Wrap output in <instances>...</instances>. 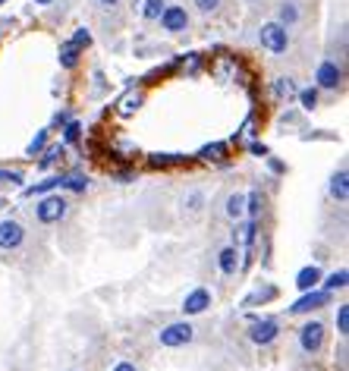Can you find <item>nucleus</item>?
<instances>
[{"mask_svg":"<svg viewBox=\"0 0 349 371\" xmlns=\"http://www.w3.org/2000/svg\"><path fill=\"white\" fill-rule=\"evenodd\" d=\"M57 60H60V70H76L79 60H82V51H79L72 42H63L60 44V57Z\"/></svg>","mask_w":349,"mask_h":371,"instance_id":"aec40b11","label":"nucleus"},{"mask_svg":"<svg viewBox=\"0 0 349 371\" xmlns=\"http://www.w3.org/2000/svg\"><path fill=\"white\" fill-rule=\"evenodd\" d=\"M4 4H6V0H0V6H4Z\"/></svg>","mask_w":349,"mask_h":371,"instance_id":"c03bdc74","label":"nucleus"},{"mask_svg":"<svg viewBox=\"0 0 349 371\" xmlns=\"http://www.w3.org/2000/svg\"><path fill=\"white\" fill-rule=\"evenodd\" d=\"M305 16H308V0H274V19L280 25H286L290 32L302 29Z\"/></svg>","mask_w":349,"mask_h":371,"instance_id":"423d86ee","label":"nucleus"},{"mask_svg":"<svg viewBox=\"0 0 349 371\" xmlns=\"http://www.w3.org/2000/svg\"><path fill=\"white\" fill-rule=\"evenodd\" d=\"M0 189H4V186H0Z\"/></svg>","mask_w":349,"mask_h":371,"instance_id":"a18cd8bd","label":"nucleus"},{"mask_svg":"<svg viewBox=\"0 0 349 371\" xmlns=\"http://www.w3.org/2000/svg\"><path fill=\"white\" fill-rule=\"evenodd\" d=\"M249 154H258V158H267L271 151H267V145H265V142H249Z\"/></svg>","mask_w":349,"mask_h":371,"instance_id":"e433bc0d","label":"nucleus"},{"mask_svg":"<svg viewBox=\"0 0 349 371\" xmlns=\"http://www.w3.org/2000/svg\"><path fill=\"white\" fill-rule=\"evenodd\" d=\"M331 299H334V293H327V289H308V293L302 296L299 302H293L286 312L290 315H312V312H318V308L331 306Z\"/></svg>","mask_w":349,"mask_h":371,"instance_id":"9d476101","label":"nucleus"},{"mask_svg":"<svg viewBox=\"0 0 349 371\" xmlns=\"http://www.w3.org/2000/svg\"><path fill=\"white\" fill-rule=\"evenodd\" d=\"M186 154H148V164L151 167H173V164H183Z\"/></svg>","mask_w":349,"mask_h":371,"instance_id":"7c9ffc66","label":"nucleus"},{"mask_svg":"<svg viewBox=\"0 0 349 371\" xmlns=\"http://www.w3.org/2000/svg\"><path fill=\"white\" fill-rule=\"evenodd\" d=\"M145 89H136V92H126L123 98H120V104H117V117H123V120H129V117H136L139 111H142V104H145Z\"/></svg>","mask_w":349,"mask_h":371,"instance_id":"ddd939ff","label":"nucleus"},{"mask_svg":"<svg viewBox=\"0 0 349 371\" xmlns=\"http://www.w3.org/2000/svg\"><path fill=\"white\" fill-rule=\"evenodd\" d=\"M274 296H277V289L274 287H265V289H255V293L246 299V306H252V302H271Z\"/></svg>","mask_w":349,"mask_h":371,"instance_id":"473e14b6","label":"nucleus"},{"mask_svg":"<svg viewBox=\"0 0 349 371\" xmlns=\"http://www.w3.org/2000/svg\"><path fill=\"white\" fill-rule=\"evenodd\" d=\"M48 139H51V130H42L35 139L25 145V158H38V154L44 151V145H48Z\"/></svg>","mask_w":349,"mask_h":371,"instance_id":"c85d7f7f","label":"nucleus"},{"mask_svg":"<svg viewBox=\"0 0 349 371\" xmlns=\"http://www.w3.org/2000/svg\"><path fill=\"white\" fill-rule=\"evenodd\" d=\"M224 218L230 224H239L246 218V192H230L224 199Z\"/></svg>","mask_w":349,"mask_h":371,"instance_id":"2eb2a0df","label":"nucleus"},{"mask_svg":"<svg viewBox=\"0 0 349 371\" xmlns=\"http://www.w3.org/2000/svg\"><path fill=\"white\" fill-rule=\"evenodd\" d=\"M158 25L164 35H186L192 29V13L186 4H167L164 13L158 16Z\"/></svg>","mask_w":349,"mask_h":371,"instance_id":"39448f33","label":"nucleus"},{"mask_svg":"<svg viewBox=\"0 0 349 371\" xmlns=\"http://www.w3.org/2000/svg\"><path fill=\"white\" fill-rule=\"evenodd\" d=\"M315 85L321 92H343L346 85V60L337 57H324L315 66Z\"/></svg>","mask_w":349,"mask_h":371,"instance_id":"20e7f679","label":"nucleus"},{"mask_svg":"<svg viewBox=\"0 0 349 371\" xmlns=\"http://www.w3.org/2000/svg\"><path fill=\"white\" fill-rule=\"evenodd\" d=\"M113 151L126 158V154H136V145H129V142H117V145H113Z\"/></svg>","mask_w":349,"mask_h":371,"instance_id":"58836bf2","label":"nucleus"},{"mask_svg":"<svg viewBox=\"0 0 349 371\" xmlns=\"http://www.w3.org/2000/svg\"><path fill=\"white\" fill-rule=\"evenodd\" d=\"M239 258H243L239 246H233V242H230V246H224V249L217 252V271L224 274L227 280H233L239 271H243V261H239Z\"/></svg>","mask_w":349,"mask_h":371,"instance_id":"9b49d317","label":"nucleus"},{"mask_svg":"<svg viewBox=\"0 0 349 371\" xmlns=\"http://www.w3.org/2000/svg\"><path fill=\"white\" fill-rule=\"evenodd\" d=\"M261 205H265V201H261V192H258V189H252V192L246 195V218L258 220L261 218Z\"/></svg>","mask_w":349,"mask_h":371,"instance_id":"bb28decb","label":"nucleus"},{"mask_svg":"<svg viewBox=\"0 0 349 371\" xmlns=\"http://www.w3.org/2000/svg\"><path fill=\"white\" fill-rule=\"evenodd\" d=\"M227 142H211V145H205L201 151L196 154L198 161H205V164H220V161H227Z\"/></svg>","mask_w":349,"mask_h":371,"instance_id":"a211bd4d","label":"nucleus"},{"mask_svg":"<svg viewBox=\"0 0 349 371\" xmlns=\"http://www.w3.org/2000/svg\"><path fill=\"white\" fill-rule=\"evenodd\" d=\"M296 92H299V85H296V79L293 76H277L271 82V94H274V101H290V98H296Z\"/></svg>","mask_w":349,"mask_h":371,"instance_id":"dca6fc26","label":"nucleus"},{"mask_svg":"<svg viewBox=\"0 0 349 371\" xmlns=\"http://www.w3.org/2000/svg\"><path fill=\"white\" fill-rule=\"evenodd\" d=\"M35 4H38V6H51L53 0H35Z\"/></svg>","mask_w":349,"mask_h":371,"instance_id":"37998d69","label":"nucleus"},{"mask_svg":"<svg viewBox=\"0 0 349 371\" xmlns=\"http://www.w3.org/2000/svg\"><path fill=\"white\" fill-rule=\"evenodd\" d=\"M110 371H139V365H136V362H129V359H120Z\"/></svg>","mask_w":349,"mask_h":371,"instance_id":"ea45409f","label":"nucleus"},{"mask_svg":"<svg viewBox=\"0 0 349 371\" xmlns=\"http://www.w3.org/2000/svg\"><path fill=\"white\" fill-rule=\"evenodd\" d=\"M167 0H142V6H139V16L145 19V23H158V16L164 13Z\"/></svg>","mask_w":349,"mask_h":371,"instance_id":"393cba45","label":"nucleus"},{"mask_svg":"<svg viewBox=\"0 0 349 371\" xmlns=\"http://www.w3.org/2000/svg\"><path fill=\"white\" fill-rule=\"evenodd\" d=\"M337 334L340 337L349 334V306H337Z\"/></svg>","mask_w":349,"mask_h":371,"instance_id":"f704fd0d","label":"nucleus"},{"mask_svg":"<svg viewBox=\"0 0 349 371\" xmlns=\"http://www.w3.org/2000/svg\"><path fill=\"white\" fill-rule=\"evenodd\" d=\"M346 280H349V271H346V268H340V271H334L331 277H324V289H327V293L346 289Z\"/></svg>","mask_w":349,"mask_h":371,"instance_id":"c756f323","label":"nucleus"},{"mask_svg":"<svg viewBox=\"0 0 349 371\" xmlns=\"http://www.w3.org/2000/svg\"><path fill=\"white\" fill-rule=\"evenodd\" d=\"M60 180H63V173H53V177H44L42 183L25 186V189H23V195H25V199H35V195H48V192H53V189H60Z\"/></svg>","mask_w":349,"mask_h":371,"instance_id":"6ab92c4d","label":"nucleus"},{"mask_svg":"<svg viewBox=\"0 0 349 371\" xmlns=\"http://www.w3.org/2000/svg\"><path fill=\"white\" fill-rule=\"evenodd\" d=\"M211 302H214V296H211V289L208 287H196V289H189L186 293V299H183V315H201V312H208L211 308Z\"/></svg>","mask_w":349,"mask_h":371,"instance_id":"f8f14e48","label":"nucleus"},{"mask_svg":"<svg viewBox=\"0 0 349 371\" xmlns=\"http://www.w3.org/2000/svg\"><path fill=\"white\" fill-rule=\"evenodd\" d=\"M192 340H196V327H192L189 321H173V325L158 330V343L164 349H183V346H189Z\"/></svg>","mask_w":349,"mask_h":371,"instance_id":"0eeeda50","label":"nucleus"},{"mask_svg":"<svg viewBox=\"0 0 349 371\" xmlns=\"http://www.w3.org/2000/svg\"><path fill=\"white\" fill-rule=\"evenodd\" d=\"M72 44L79 47V51H89L91 44H95V38H91V29H85V25H79L76 32H72V38H70Z\"/></svg>","mask_w":349,"mask_h":371,"instance_id":"2f4dec72","label":"nucleus"},{"mask_svg":"<svg viewBox=\"0 0 349 371\" xmlns=\"http://www.w3.org/2000/svg\"><path fill=\"white\" fill-rule=\"evenodd\" d=\"M60 132H63V145H76V142L82 139V123H79V120H70V123L60 126Z\"/></svg>","mask_w":349,"mask_h":371,"instance_id":"cd10ccee","label":"nucleus"},{"mask_svg":"<svg viewBox=\"0 0 349 371\" xmlns=\"http://www.w3.org/2000/svg\"><path fill=\"white\" fill-rule=\"evenodd\" d=\"M293 35H296V32L280 25L277 19H267V23L258 25V44L265 47L267 54H274V57H286V54L293 51Z\"/></svg>","mask_w":349,"mask_h":371,"instance_id":"f257e3e1","label":"nucleus"},{"mask_svg":"<svg viewBox=\"0 0 349 371\" xmlns=\"http://www.w3.org/2000/svg\"><path fill=\"white\" fill-rule=\"evenodd\" d=\"M70 211H72V205H70V199H66V195L48 192V195H42V199H38L35 220L42 227H57V224H63V220L70 218Z\"/></svg>","mask_w":349,"mask_h":371,"instance_id":"f03ea898","label":"nucleus"},{"mask_svg":"<svg viewBox=\"0 0 349 371\" xmlns=\"http://www.w3.org/2000/svg\"><path fill=\"white\" fill-rule=\"evenodd\" d=\"M113 180H117V183H132V180H136V173L123 170V173H113Z\"/></svg>","mask_w":349,"mask_h":371,"instance_id":"a19ab883","label":"nucleus"},{"mask_svg":"<svg viewBox=\"0 0 349 371\" xmlns=\"http://www.w3.org/2000/svg\"><path fill=\"white\" fill-rule=\"evenodd\" d=\"M243 4H246V6H252V10H258V6L265 4V0H243Z\"/></svg>","mask_w":349,"mask_h":371,"instance_id":"79ce46f5","label":"nucleus"},{"mask_svg":"<svg viewBox=\"0 0 349 371\" xmlns=\"http://www.w3.org/2000/svg\"><path fill=\"white\" fill-rule=\"evenodd\" d=\"M224 6H227V0H192V10L205 19H217L224 13Z\"/></svg>","mask_w":349,"mask_h":371,"instance_id":"4be33fe9","label":"nucleus"},{"mask_svg":"<svg viewBox=\"0 0 349 371\" xmlns=\"http://www.w3.org/2000/svg\"><path fill=\"white\" fill-rule=\"evenodd\" d=\"M63 158H66L63 142H60V145H44V151L38 154V170H51V167H57Z\"/></svg>","mask_w":349,"mask_h":371,"instance_id":"f3484780","label":"nucleus"},{"mask_svg":"<svg viewBox=\"0 0 349 371\" xmlns=\"http://www.w3.org/2000/svg\"><path fill=\"white\" fill-rule=\"evenodd\" d=\"M201 208H205V192L192 189V192L183 199V211L189 214V218H196V214H201Z\"/></svg>","mask_w":349,"mask_h":371,"instance_id":"a878e982","label":"nucleus"},{"mask_svg":"<svg viewBox=\"0 0 349 371\" xmlns=\"http://www.w3.org/2000/svg\"><path fill=\"white\" fill-rule=\"evenodd\" d=\"M324 343H327V327H324V321L308 318L305 325L296 330V346H299L302 356H308V359H315V356L324 353Z\"/></svg>","mask_w":349,"mask_h":371,"instance_id":"7ed1b4c3","label":"nucleus"},{"mask_svg":"<svg viewBox=\"0 0 349 371\" xmlns=\"http://www.w3.org/2000/svg\"><path fill=\"white\" fill-rule=\"evenodd\" d=\"M327 192H331V199L337 201V205H346V201H349V170H346V167L334 170V177H331V186H327Z\"/></svg>","mask_w":349,"mask_h":371,"instance_id":"4468645a","label":"nucleus"},{"mask_svg":"<svg viewBox=\"0 0 349 371\" xmlns=\"http://www.w3.org/2000/svg\"><path fill=\"white\" fill-rule=\"evenodd\" d=\"M25 177L19 170H0V186H23Z\"/></svg>","mask_w":349,"mask_h":371,"instance_id":"72a5a7b5","label":"nucleus"},{"mask_svg":"<svg viewBox=\"0 0 349 371\" xmlns=\"http://www.w3.org/2000/svg\"><path fill=\"white\" fill-rule=\"evenodd\" d=\"M60 189H63V192H72V195H85L89 192V177H82V173H63Z\"/></svg>","mask_w":349,"mask_h":371,"instance_id":"412c9836","label":"nucleus"},{"mask_svg":"<svg viewBox=\"0 0 349 371\" xmlns=\"http://www.w3.org/2000/svg\"><path fill=\"white\" fill-rule=\"evenodd\" d=\"M25 242V227L16 218H4L0 220V252H16Z\"/></svg>","mask_w":349,"mask_h":371,"instance_id":"6e6552de","label":"nucleus"},{"mask_svg":"<svg viewBox=\"0 0 349 371\" xmlns=\"http://www.w3.org/2000/svg\"><path fill=\"white\" fill-rule=\"evenodd\" d=\"M70 120H72V111H57V113H53V130L63 126V123H70Z\"/></svg>","mask_w":349,"mask_h":371,"instance_id":"4c0bfd02","label":"nucleus"},{"mask_svg":"<svg viewBox=\"0 0 349 371\" xmlns=\"http://www.w3.org/2000/svg\"><path fill=\"white\" fill-rule=\"evenodd\" d=\"M296 98H299L302 111H318V104H321V89H318V85H308V89H299V92H296Z\"/></svg>","mask_w":349,"mask_h":371,"instance_id":"b1692460","label":"nucleus"},{"mask_svg":"<svg viewBox=\"0 0 349 371\" xmlns=\"http://www.w3.org/2000/svg\"><path fill=\"white\" fill-rule=\"evenodd\" d=\"M91 4H95V10H101V13H113L123 0H91Z\"/></svg>","mask_w":349,"mask_h":371,"instance_id":"c9c22d12","label":"nucleus"},{"mask_svg":"<svg viewBox=\"0 0 349 371\" xmlns=\"http://www.w3.org/2000/svg\"><path fill=\"white\" fill-rule=\"evenodd\" d=\"M318 283H321V271H318V268H312V265H308V268H302V271L296 274V287L302 289V293L315 289Z\"/></svg>","mask_w":349,"mask_h":371,"instance_id":"5701e85b","label":"nucleus"},{"mask_svg":"<svg viewBox=\"0 0 349 371\" xmlns=\"http://www.w3.org/2000/svg\"><path fill=\"white\" fill-rule=\"evenodd\" d=\"M280 334H284V330H280V321H274V318H255L249 327V340L255 346H271V343H277Z\"/></svg>","mask_w":349,"mask_h":371,"instance_id":"1a4fd4ad","label":"nucleus"}]
</instances>
